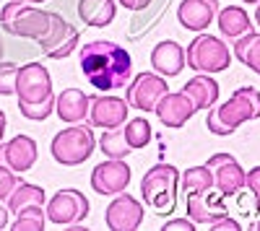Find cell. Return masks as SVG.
<instances>
[{"mask_svg":"<svg viewBox=\"0 0 260 231\" xmlns=\"http://www.w3.org/2000/svg\"><path fill=\"white\" fill-rule=\"evenodd\" d=\"M213 114L221 122V128L226 133H234L240 125L260 117V91L252 89V86L237 89L229 96V101H224L219 109H213Z\"/></svg>","mask_w":260,"mask_h":231,"instance_id":"obj_7","label":"cell"},{"mask_svg":"<svg viewBox=\"0 0 260 231\" xmlns=\"http://www.w3.org/2000/svg\"><path fill=\"white\" fill-rule=\"evenodd\" d=\"M47 213L45 205H24L16 211V221L11 223L13 231H45Z\"/></svg>","mask_w":260,"mask_h":231,"instance_id":"obj_27","label":"cell"},{"mask_svg":"<svg viewBox=\"0 0 260 231\" xmlns=\"http://www.w3.org/2000/svg\"><path fill=\"white\" fill-rule=\"evenodd\" d=\"M26 3H45V0H26Z\"/></svg>","mask_w":260,"mask_h":231,"instance_id":"obj_39","label":"cell"},{"mask_svg":"<svg viewBox=\"0 0 260 231\" xmlns=\"http://www.w3.org/2000/svg\"><path fill=\"white\" fill-rule=\"evenodd\" d=\"M206 166L213 174V187L224 198H234L245 190V169L232 153H213L208 156Z\"/></svg>","mask_w":260,"mask_h":231,"instance_id":"obj_11","label":"cell"},{"mask_svg":"<svg viewBox=\"0 0 260 231\" xmlns=\"http://www.w3.org/2000/svg\"><path fill=\"white\" fill-rule=\"evenodd\" d=\"M0 55H3V42H0Z\"/></svg>","mask_w":260,"mask_h":231,"instance_id":"obj_41","label":"cell"},{"mask_svg":"<svg viewBox=\"0 0 260 231\" xmlns=\"http://www.w3.org/2000/svg\"><path fill=\"white\" fill-rule=\"evenodd\" d=\"M255 24L260 26V3H257V8H255Z\"/></svg>","mask_w":260,"mask_h":231,"instance_id":"obj_38","label":"cell"},{"mask_svg":"<svg viewBox=\"0 0 260 231\" xmlns=\"http://www.w3.org/2000/svg\"><path fill=\"white\" fill-rule=\"evenodd\" d=\"M151 68H154L159 75L172 78V75H180L185 68V50L172 39H164L151 50Z\"/></svg>","mask_w":260,"mask_h":231,"instance_id":"obj_19","label":"cell"},{"mask_svg":"<svg viewBox=\"0 0 260 231\" xmlns=\"http://www.w3.org/2000/svg\"><path fill=\"white\" fill-rule=\"evenodd\" d=\"M125 11H143L146 6H151V0H117Z\"/></svg>","mask_w":260,"mask_h":231,"instance_id":"obj_35","label":"cell"},{"mask_svg":"<svg viewBox=\"0 0 260 231\" xmlns=\"http://www.w3.org/2000/svg\"><path fill=\"white\" fill-rule=\"evenodd\" d=\"M122 133H125V140H127V145L133 151H138V148H146L148 145V140H151V125H148V120L146 117H133V120H127L125 122V128H122Z\"/></svg>","mask_w":260,"mask_h":231,"instance_id":"obj_28","label":"cell"},{"mask_svg":"<svg viewBox=\"0 0 260 231\" xmlns=\"http://www.w3.org/2000/svg\"><path fill=\"white\" fill-rule=\"evenodd\" d=\"M117 3L115 0H78V16L86 26L104 29L115 21Z\"/></svg>","mask_w":260,"mask_h":231,"instance_id":"obj_22","label":"cell"},{"mask_svg":"<svg viewBox=\"0 0 260 231\" xmlns=\"http://www.w3.org/2000/svg\"><path fill=\"white\" fill-rule=\"evenodd\" d=\"M16 75H18V65H13V62H0V96L16 94Z\"/></svg>","mask_w":260,"mask_h":231,"instance_id":"obj_30","label":"cell"},{"mask_svg":"<svg viewBox=\"0 0 260 231\" xmlns=\"http://www.w3.org/2000/svg\"><path fill=\"white\" fill-rule=\"evenodd\" d=\"M99 148H102L104 156H110V159H125V156H130V151H133V148L127 145L125 133H122L120 128L107 130L104 135H99Z\"/></svg>","mask_w":260,"mask_h":231,"instance_id":"obj_29","label":"cell"},{"mask_svg":"<svg viewBox=\"0 0 260 231\" xmlns=\"http://www.w3.org/2000/svg\"><path fill=\"white\" fill-rule=\"evenodd\" d=\"M255 228H257V231H260V221H257V223H255Z\"/></svg>","mask_w":260,"mask_h":231,"instance_id":"obj_42","label":"cell"},{"mask_svg":"<svg viewBox=\"0 0 260 231\" xmlns=\"http://www.w3.org/2000/svg\"><path fill=\"white\" fill-rule=\"evenodd\" d=\"M89 104L91 96L83 94L81 89H65L55 96V112L62 122H83V117H89Z\"/></svg>","mask_w":260,"mask_h":231,"instance_id":"obj_20","label":"cell"},{"mask_svg":"<svg viewBox=\"0 0 260 231\" xmlns=\"http://www.w3.org/2000/svg\"><path fill=\"white\" fill-rule=\"evenodd\" d=\"M127 184H130V166L125 164V159L102 161L91 172V187L102 198H115L117 192H125Z\"/></svg>","mask_w":260,"mask_h":231,"instance_id":"obj_13","label":"cell"},{"mask_svg":"<svg viewBox=\"0 0 260 231\" xmlns=\"http://www.w3.org/2000/svg\"><path fill=\"white\" fill-rule=\"evenodd\" d=\"M192 228H195V223L187 218H175V221H167L161 226V231H192Z\"/></svg>","mask_w":260,"mask_h":231,"instance_id":"obj_34","label":"cell"},{"mask_svg":"<svg viewBox=\"0 0 260 231\" xmlns=\"http://www.w3.org/2000/svg\"><path fill=\"white\" fill-rule=\"evenodd\" d=\"M6 125H8V120H6V112L0 109V143H3V135H6Z\"/></svg>","mask_w":260,"mask_h":231,"instance_id":"obj_37","label":"cell"},{"mask_svg":"<svg viewBox=\"0 0 260 231\" xmlns=\"http://www.w3.org/2000/svg\"><path fill=\"white\" fill-rule=\"evenodd\" d=\"M180 187L185 198L187 195H195V192H206V190H213V174L211 169L203 164V166H190L185 174H180Z\"/></svg>","mask_w":260,"mask_h":231,"instance_id":"obj_26","label":"cell"},{"mask_svg":"<svg viewBox=\"0 0 260 231\" xmlns=\"http://www.w3.org/2000/svg\"><path fill=\"white\" fill-rule=\"evenodd\" d=\"M45 190L39 184H31V182H18L16 190L8 195V211L16 213L18 208L24 205H45Z\"/></svg>","mask_w":260,"mask_h":231,"instance_id":"obj_25","label":"cell"},{"mask_svg":"<svg viewBox=\"0 0 260 231\" xmlns=\"http://www.w3.org/2000/svg\"><path fill=\"white\" fill-rule=\"evenodd\" d=\"M156 117H159V122L161 125H167V128H172V130H177V128H182V125L198 112L195 109V104H192V99L185 94V91H167L161 99H159V104H156Z\"/></svg>","mask_w":260,"mask_h":231,"instance_id":"obj_16","label":"cell"},{"mask_svg":"<svg viewBox=\"0 0 260 231\" xmlns=\"http://www.w3.org/2000/svg\"><path fill=\"white\" fill-rule=\"evenodd\" d=\"M187 218L195 226H211L213 221H219L224 216H229V208L224 203V195L219 190H206V192H195L187 195Z\"/></svg>","mask_w":260,"mask_h":231,"instance_id":"obj_15","label":"cell"},{"mask_svg":"<svg viewBox=\"0 0 260 231\" xmlns=\"http://www.w3.org/2000/svg\"><path fill=\"white\" fill-rule=\"evenodd\" d=\"M245 187L252 192L255 203L260 205V166H252L250 172H245Z\"/></svg>","mask_w":260,"mask_h":231,"instance_id":"obj_32","label":"cell"},{"mask_svg":"<svg viewBox=\"0 0 260 231\" xmlns=\"http://www.w3.org/2000/svg\"><path fill=\"white\" fill-rule=\"evenodd\" d=\"M47 221L55 226H73L81 223L86 216H89V198H86L81 190H73V187H65V190H57L50 200H47Z\"/></svg>","mask_w":260,"mask_h":231,"instance_id":"obj_8","label":"cell"},{"mask_svg":"<svg viewBox=\"0 0 260 231\" xmlns=\"http://www.w3.org/2000/svg\"><path fill=\"white\" fill-rule=\"evenodd\" d=\"M234 57L242 62V65H247L252 73L260 75V31H247L242 34L240 39H234Z\"/></svg>","mask_w":260,"mask_h":231,"instance_id":"obj_24","label":"cell"},{"mask_svg":"<svg viewBox=\"0 0 260 231\" xmlns=\"http://www.w3.org/2000/svg\"><path fill=\"white\" fill-rule=\"evenodd\" d=\"M208 228H211V231H240L242 226H240V221H237V218L224 216V218H219V221H213Z\"/></svg>","mask_w":260,"mask_h":231,"instance_id":"obj_33","label":"cell"},{"mask_svg":"<svg viewBox=\"0 0 260 231\" xmlns=\"http://www.w3.org/2000/svg\"><path fill=\"white\" fill-rule=\"evenodd\" d=\"M18 182H21V179L16 177V172L11 169V166L0 164V200H8V195L16 190Z\"/></svg>","mask_w":260,"mask_h":231,"instance_id":"obj_31","label":"cell"},{"mask_svg":"<svg viewBox=\"0 0 260 231\" xmlns=\"http://www.w3.org/2000/svg\"><path fill=\"white\" fill-rule=\"evenodd\" d=\"M96 148V138H94V130L91 125H71V128L60 130L55 138H52V159L62 166H78L89 159Z\"/></svg>","mask_w":260,"mask_h":231,"instance_id":"obj_6","label":"cell"},{"mask_svg":"<svg viewBox=\"0 0 260 231\" xmlns=\"http://www.w3.org/2000/svg\"><path fill=\"white\" fill-rule=\"evenodd\" d=\"M169 91L167 78L159 73H138L125 86V101L138 112H154L159 99Z\"/></svg>","mask_w":260,"mask_h":231,"instance_id":"obj_9","label":"cell"},{"mask_svg":"<svg viewBox=\"0 0 260 231\" xmlns=\"http://www.w3.org/2000/svg\"><path fill=\"white\" fill-rule=\"evenodd\" d=\"M219 13V0H182L177 8V21L187 31H206Z\"/></svg>","mask_w":260,"mask_h":231,"instance_id":"obj_18","label":"cell"},{"mask_svg":"<svg viewBox=\"0 0 260 231\" xmlns=\"http://www.w3.org/2000/svg\"><path fill=\"white\" fill-rule=\"evenodd\" d=\"M16 94H18V112L26 120L42 122L55 109L52 75L42 62H26V65L18 68Z\"/></svg>","mask_w":260,"mask_h":231,"instance_id":"obj_2","label":"cell"},{"mask_svg":"<svg viewBox=\"0 0 260 231\" xmlns=\"http://www.w3.org/2000/svg\"><path fill=\"white\" fill-rule=\"evenodd\" d=\"M185 62L192 73H224L232 65V52L226 42L213 34H198L185 50Z\"/></svg>","mask_w":260,"mask_h":231,"instance_id":"obj_4","label":"cell"},{"mask_svg":"<svg viewBox=\"0 0 260 231\" xmlns=\"http://www.w3.org/2000/svg\"><path fill=\"white\" fill-rule=\"evenodd\" d=\"M242 3H260V0H242Z\"/></svg>","mask_w":260,"mask_h":231,"instance_id":"obj_40","label":"cell"},{"mask_svg":"<svg viewBox=\"0 0 260 231\" xmlns=\"http://www.w3.org/2000/svg\"><path fill=\"white\" fill-rule=\"evenodd\" d=\"M78 39H81V34L71 21H65L60 13H52L50 29L39 39V47L50 60H62L78 47Z\"/></svg>","mask_w":260,"mask_h":231,"instance_id":"obj_10","label":"cell"},{"mask_svg":"<svg viewBox=\"0 0 260 231\" xmlns=\"http://www.w3.org/2000/svg\"><path fill=\"white\" fill-rule=\"evenodd\" d=\"M0 164L18 172H29L37 164V140L29 135H16L8 143H0Z\"/></svg>","mask_w":260,"mask_h":231,"instance_id":"obj_17","label":"cell"},{"mask_svg":"<svg viewBox=\"0 0 260 231\" xmlns=\"http://www.w3.org/2000/svg\"><path fill=\"white\" fill-rule=\"evenodd\" d=\"M130 114V104L120 96H94L89 104V125L102 130L122 128Z\"/></svg>","mask_w":260,"mask_h":231,"instance_id":"obj_14","label":"cell"},{"mask_svg":"<svg viewBox=\"0 0 260 231\" xmlns=\"http://www.w3.org/2000/svg\"><path fill=\"white\" fill-rule=\"evenodd\" d=\"M81 73L96 91L125 89L133 78V57L110 39H94L81 47Z\"/></svg>","mask_w":260,"mask_h":231,"instance_id":"obj_1","label":"cell"},{"mask_svg":"<svg viewBox=\"0 0 260 231\" xmlns=\"http://www.w3.org/2000/svg\"><path fill=\"white\" fill-rule=\"evenodd\" d=\"M143 216H146V211H143L141 200H136L127 192H117L115 200L104 211V223L110 231H136V228H141Z\"/></svg>","mask_w":260,"mask_h":231,"instance_id":"obj_12","label":"cell"},{"mask_svg":"<svg viewBox=\"0 0 260 231\" xmlns=\"http://www.w3.org/2000/svg\"><path fill=\"white\" fill-rule=\"evenodd\" d=\"M219 18V31L226 36V39H240L242 34H247L252 29L250 24V16L242 6H226V8H219L216 13Z\"/></svg>","mask_w":260,"mask_h":231,"instance_id":"obj_23","label":"cell"},{"mask_svg":"<svg viewBox=\"0 0 260 231\" xmlns=\"http://www.w3.org/2000/svg\"><path fill=\"white\" fill-rule=\"evenodd\" d=\"M180 187V172L172 164H156L143 174L141 179V198L159 213H172Z\"/></svg>","mask_w":260,"mask_h":231,"instance_id":"obj_3","label":"cell"},{"mask_svg":"<svg viewBox=\"0 0 260 231\" xmlns=\"http://www.w3.org/2000/svg\"><path fill=\"white\" fill-rule=\"evenodd\" d=\"M50 11H39L34 6H26L21 0H11L0 8V26L13 36H24V39H34L39 42L45 36V31L50 29Z\"/></svg>","mask_w":260,"mask_h":231,"instance_id":"obj_5","label":"cell"},{"mask_svg":"<svg viewBox=\"0 0 260 231\" xmlns=\"http://www.w3.org/2000/svg\"><path fill=\"white\" fill-rule=\"evenodd\" d=\"M8 218H11V211H8V208H6L3 203H0V231L11 226V221H8Z\"/></svg>","mask_w":260,"mask_h":231,"instance_id":"obj_36","label":"cell"},{"mask_svg":"<svg viewBox=\"0 0 260 231\" xmlns=\"http://www.w3.org/2000/svg\"><path fill=\"white\" fill-rule=\"evenodd\" d=\"M182 91L192 99L195 109H211L219 101V81L211 78L208 73H198L185 83Z\"/></svg>","mask_w":260,"mask_h":231,"instance_id":"obj_21","label":"cell"}]
</instances>
